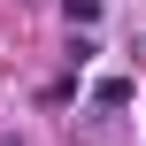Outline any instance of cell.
<instances>
[{"label":"cell","mask_w":146,"mask_h":146,"mask_svg":"<svg viewBox=\"0 0 146 146\" xmlns=\"http://www.w3.org/2000/svg\"><path fill=\"white\" fill-rule=\"evenodd\" d=\"M92 100H100V108H131V100H139V85H131V77H100V85H92Z\"/></svg>","instance_id":"6da1fadb"},{"label":"cell","mask_w":146,"mask_h":146,"mask_svg":"<svg viewBox=\"0 0 146 146\" xmlns=\"http://www.w3.org/2000/svg\"><path fill=\"white\" fill-rule=\"evenodd\" d=\"M62 15H69V23H85V31H92V23H100V0H62Z\"/></svg>","instance_id":"7a4b0ae2"},{"label":"cell","mask_w":146,"mask_h":146,"mask_svg":"<svg viewBox=\"0 0 146 146\" xmlns=\"http://www.w3.org/2000/svg\"><path fill=\"white\" fill-rule=\"evenodd\" d=\"M8 146H15V139H8Z\"/></svg>","instance_id":"3957f363"}]
</instances>
